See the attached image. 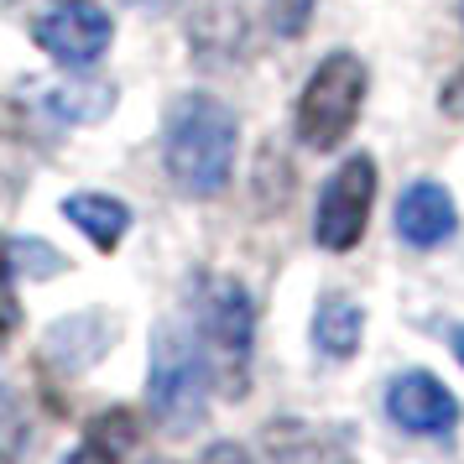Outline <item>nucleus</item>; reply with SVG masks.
<instances>
[{"label": "nucleus", "instance_id": "1", "mask_svg": "<svg viewBox=\"0 0 464 464\" xmlns=\"http://www.w3.org/2000/svg\"><path fill=\"white\" fill-rule=\"evenodd\" d=\"M168 172L183 193L214 198L235 172V115L209 94H183L168 115Z\"/></svg>", "mask_w": 464, "mask_h": 464}, {"label": "nucleus", "instance_id": "2", "mask_svg": "<svg viewBox=\"0 0 464 464\" xmlns=\"http://www.w3.org/2000/svg\"><path fill=\"white\" fill-rule=\"evenodd\" d=\"M151 407L172 433H188L209 407V360L198 344V329L162 324L151 350Z\"/></svg>", "mask_w": 464, "mask_h": 464}, {"label": "nucleus", "instance_id": "3", "mask_svg": "<svg viewBox=\"0 0 464 464\" xmlns=\"http://www.w3.org/2000/svg\"><path fill=\"white\" fill-rule=\"evenodd\" d=\"M365 89H371V73H365V63L355 53H329L314 68V79L303 84V100H297V136H303V147H314V151L339 147L350 136V126L360 121Z\"/></svg>", "mask_w": 464, "mask_h": 464}, {"label": "nucleus", "instance_id": "4", "mask_svg": "<svg viewBox=\"0 0 464 464\" xmlns=\"http://www.w3.org/2000/svg\"><path fill=\"white\" fill-rule=\"evenodd\" d=\"M193 314H198V339L209 344L225 386L240 392L246 386V371H251V334H256V308H251V297H246V287L214 276V282L198 287Z\"/></svg>", "mask_w": 464, "mask_h": 464}, {"label": "nucleus", "instance_id": "5", "mask_svg": "<svg viewBox=\"0 0 464 464\" xmlns=\"http://www.w3.org/2000/svg\"><path fill=\"white\" fill-rule=\"evenodd\" d=\"M371 204H376V162H371L365 151H355V157L339 162V172L324 183V193H318L314 240L324 251H350L360 235H365Z\"/></svg>", "mask_w": 464, "mask_h": 464}, {"label": "nucleus", "instance_id": "6", "mask_svg": "<svg viewBox=\"0 0 464 464\" xmlns=\"http://www.w3.org/2000/svg\"><path fill=\"white\" fill-rule=\"evenodd\" d=\"M32 37H37V47L53 63L89 68L105 58L110 37H115V22H110L105 5H94V0H58V5H47L37 16Z\"/></svg>", "mask_w": 464, "mask_h": 464}, {"label": "nucleus", "instance_id": "7", "mask_svg": "<svg viewBox=\"0 0 464 464\" xmlns=\"http://www.w3.org/2000/svg\"><path fill=\"white\" fill-rule=\"evenodd\" d=\"M386 412H392V422L407 428V433L439 439V433H449V428L459 422V401H454V392H449L433 371H407V376L392 381Z\"/></svg>", "mask_w": 464, "mask_h": 464}, {"label": "nucleus", "instance_id": "8", "mask_svg": "<svg viewBox=\"0 0 464 464\" xmlns=\"http://www.w3.org/2000/svg\"><path fill=\"white\" fill-rule=\"evenodd\" d=\"M459 225V209H454V198L439 188V183H412V188H401L397 198V235L407 246H439L449 240Z\"/></svg>", "mask_w": 464, "mask_h": 464}, {"label": "nucleus", "instance_id": "9", "mask_svg": "<svg viewBox=\"0 0 464 464\" xmlns=\"http://www.w3.org/2000/svg\"><path fill=\"white\" fill-rule=\"evenodd\" d=\"M63 214L100 246V251L121 246V235L130 230V209L121 204V198H105V193H73V198L63 204Z\"/></svg>", "mask_w": 464, "mask_h": 464}, {"label": "nucleus", "instance_id": "10", "mask_svg": "<svg viewBox=\"0 0 464 464\" xmlns=\"http://www.w3.org/2000/svg\"><path fill=\"white\" fill-rule=\"evenodd\" d=\"M360 334H365V314L350 297H329L314 314V344L329 360H350L360 350Z\"/></svg>", "mask_w": 464, "mask_h": 464}, {"label": "nucleus", "instance_id": "11", "mask_svg": "<svg viewBox=\"0 0 464 464\" xmlns=\"http://www.w3.org/2000/svg\"><path fill=\"white\" fill-rule=\"evenodd\" d=\"M126 449H130V418L126 412H105V418L89 422L84 443H79L63 464H121Z\"/></svg>", "mask_w": 464, "mask_h": 464}, {"label": "nucleus", "instance_id": "12", "mask_svg": "<svg viewBox=\"0 0 464 464\" xmlns=\"http://www.w3.org/2000/svg\"><path fill=\"white\" fill-rule=\"evenodd\" d=\"M94 84H53V89H43V105L58 115V121H100L110 110V94H94V100H84Z\"/></svg>", "mask_w": 464, "mask_h": 464}, {"label": "nucleus", "instance_id": "13", "mask_svg": "<svg viewBox=\"0 0 464 464\" xmlns=\"http://www.w3.org/2000/svg\"><path fill=\"white\" fill-rule=\"evenodd\" d=\"M266 11H272V26L282 37H303L314 22V0H266Z\"/></svg>", "mask_w": 464, "mask_h": 464}, {"label": "nucleus", "instance_id": "14", "mask_svg": "<svg viewBox=\"0 0 464 464\" xmlns=\"http://www.w3.org/2000/svg\"><path fill=\"white\" fill-rule=\"evenodd\" d=\"M11 240H0V334H11L16 329V318H22V308H16V287H11V276H16V261H11Z\"/></svg>", "mask_w": 464, "mask_h": 464}, {"label": "nucleus", "instance_id": "15", "mask_svg": "<svg viewBox=\"0 0 464 464\" xmlns=\"http://www.w3.org/2000/svg\"><path fill=\"white\" fill-rule=\"evenodd\" d=\"M16 256H26V272H37V276H58V272H63V256L53 251V246H32V240H16Z\"/></svg>", "mask_w": 464, "mask_h": 464}, {"label": "nucleus", "instance_id": "16", "mask_svg": "<svg viewBox=\"0 0 464 464\" xmlns=\"http://www.w3.org/2000/svg\"><path fill=\"white\" fill-rule=\"evenodd\" d=\"M204 464H251V459H246L240 443H214L209 454H204Z\"/></svg>", "mask_w": 464, "mask_h": 464}, {"label": "nucleus", "instance_id": "17", "mask_svg": "<svg viewBox=\"0 0 464 464\" xmlns=\"http://www.w3.org/2000/svg\"><path fill=\"white\" fill-rule=\"evenodd\" d=\"M454 355H459V365H464V329H454Z\"/></svg>", "mask_w": 464, "mask_h": 464}, {"label": "nucleus", "instance_id": "18", "mask_svg": "<svg viewBox=\"0 0 464 464\" xmlns=\"http://www.w3.org/2000/svg\"><path fill=\"white\" fill-rule=\"evenodd\" d=\"M130 5H168V0H130Z\"/></svg>", "mask_w": 464, "mask_h": 464}]
</instances>
